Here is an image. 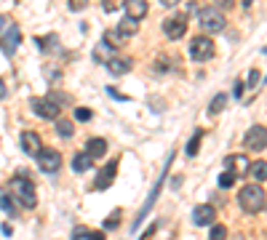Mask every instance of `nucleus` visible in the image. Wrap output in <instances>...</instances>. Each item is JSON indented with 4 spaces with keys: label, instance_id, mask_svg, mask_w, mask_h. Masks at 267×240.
I'll return each instance as SVG.
<instances>
[{
    "label": "nucleus",
    "instance_id": "f257e3e1",
    "mask_svg": "<svg viewBox=\"0 0 267 240\" xmlns=\"http://www.w3.org/2000/svg\"><path fill=\"white\" fill-rule=\"evenodd\" d=\"M8 192L14 195V200L21 208H35L38 206V192H35V184L27 176H14L8 182Z\"/></svg>",
    "mask_w": 267,
    "mask_h": 240
},
{
    "label": "nucleus",
    "instance_id": "f03ea898",
    "mask_svg": "<svg viewBox=\"0 0 267 240\" xmlns=\"http://www.w3.org/2000/svg\"><path fill=\"white\" fill-rule=\"evenodd\" d=\"M238 203H240V208L246 213H259L264 208V203H267L262 184H246L238 192Z\"/></svg>",
    "mask_w": 267,
    "mask_h": 240
},
{
    "label": "nucleus",
    "instance_id": "7ed1b4c3",
    "mask_svg": "<svg viewBox=\"0 0 267 240\" xmlns=\"http://www.w3.org/2000/svg\"><path fill=\"white\" fill-rule=\"evenodd\" d=\"M56 102H62V96H45V99H32V110L35 115H40L45 120H59V112H62V104H56Z\"/></svg>",
    "mask_w": 267,
    "mask_h": 240
},
{
    "label": "nucleus",
    "instance_id": "20e7f679",
    "mask_svg": "<svg viewBox=\"0 0 267 240\" xmlns=\"http://www.w3.org/2000/svg\"><path fill=\"white\" fill-rule=\"evenodd\" d=\"M198 21H201V27H203V32H208V35H214V32H222L225 30V14L219 8H203L201 14H198Z\"/></svg>",
    "mask_w": 267,
    "mask_h": 240
},
{
    "label": "nucleus",
    "instance_id": "39448f33",
    "mask_svg": "<svg viewBox=\"0 0 267 240\" xmlns=\"http://www.w3.org/2000/svg\"><path fill=\"white\" fill-rule=\"evenodd\" d=\"M190 56H192V62H208V59L214 56V40L206 38V35L192 38V43H190Z\"/></svg>",
    "mask_w": 267,
    "mask_h": 240
},
{
    "label": "nucleus",
    "instance_id": "423d86ee",
    "mask_svg": "<svg viewBox=\"0 0 267 240\" xmlns=\"http://www.w3.org/2000/svg\"><path fill=\"white\" fill-rule=\"evenodd\" d=\"M243 147H246L249 152H262V150H267V128L264 126H251L246 131Z\"/></svg>",
    "mask_w": 267,
    "mask_h": 240
},
{
    "label": "nucleus",
    "instance_id": "0eeeda50",
    "mask_svg": "<svg viewBox=\"0 0 267 240\" xmlns=\"http://www.w3.org/2000/svg\"><path fill=\"white\" fill-rule=\"evenodd\" d=\"M38 165H40L43 174H56L62 168V155H59V150H40Z\"/></svg>",
    "mask_w": 267,
    "mask_h": 240
},
{
    "label": "nucleus",
    "instance_id": "6e6552de",
    "mask_svg": "<svg viewBox=\"0 0 267 240\" xmlns=\"http://www.w3.org/2000/svg\"><path fill=\"white\" fill-rule=\"evenodd\" d=\"M163 32L168 35L171 40H179L184 32H187V16H182V14H174L171 19L163 21Z\"/></svg>",
    "mask_w": 267,
    "mask_h": 240
},
{
    "label": "nucleus",
    "instance_id": "1a4fd4ad",
    "mask_svg": "<svg viewBox=\"0 0 267 240\" xmlns=\"http://www.w3.org/2000/svg\"><path fill=\"white\" fill-rule=\"evenodd\" d=\"M19 38H21L19 27H16V24H8L6 35H0V48H3V54H6V56H14L16 45H19Z\"/></svg>",
    "mask_w": 267,
    "mask_h": 240
},
{
    "label": "nucleus",
    "instance_id": "9d476101",
    "mask_svg": "<svg viewBox=\"0 0 267 240\" xmlns=\"http://www.w3.org/2000/svg\"><path fill=\"white\" fill-rule=\"evenodd\" d=\"M40 147H43V141H40V136L35 134V131H25V134H21V150H25V155L38 158Z\"/></svg>",
    "mask_w": 267,
    "mask_h": 240
},
{
    "label": "nucleus",
    "instance_id": "9b49d317",
    "mask_svg": "<svg viewBox=\"0 0 267 240\" xmlns=\"http://www.w3.org/2000/svg\"><path fill=\"white\" fill-rule=\"evenodd\" d=\"M115 174H118V163H107L99 171V176H96V182H94V189H107L112 182H115Z\"/></svg>",
    "mask_w": 267,
    "mask_h": 240
},
{
    "label": "nucleus",
    "instance_id": "f8f14e48",
    "mask_svg": "<svg viewBox=\"0 0 267 240\" xmlns=\"http://www.w3.org/2000/svg\"><path fill=\"white\" fill-rule=\"evenodd\" d=\"M225 165H227L233 174H249V168H251V163H249L246 155H227V158H225Z\"/></svg>",
    "mask_w": 267,
    "mask_h": 240
},
{
    "label": "nucleus",
    "instance_id": "ddd939ff",
    "mask_svg": "<svg viewBox=\"0 0 267 240\" xmlns=\"http://www.w3.org/2000/svg\"><path fill=\"white\" fill-rule=\"evenodd\" d=\"M86 155H88L91 160L104 158V155H107V141H104V139H99V136L88 139V141H86Z\"/></svg>",
    "mask_w": 267,
    "mask_h": 240
},
{
    "label": "nucleus",
    "instance_id": "4468645a",
    "mask_svg": "<svg viewBox=\"0 0 267 240\" xmlns=\"http://www.w3.org/2000/svg\"><path fill=\"white\" fill-rule=\"evenodd\" d=\"M214 216H216L214 206H198L192 211V222L198 227H206V224H214Z\"/></svg>",
    "mask_w": 267,
    "mask_h": 240
},
{
    "label": "nucleus",
    "instance_id": "2eb2a0df",
    "mask_svg": "<svg viewBox=\"0 0 267 240\" xmlns=\"http://www.w3.org/2000/svg\"><path fill=\"white\" fill-rule=\"evenodd\" d=\"M0 208H3L8 216H11V219H14V216H19V203L14 200V195H11V192L8 189H0Z\"/></svg>",
    "mask_w": 267,
    "mask_h": 240
},
{
    "label": "nucleus",
    "instance_id": "dca6fc26",
    "mask_svg": "<svg viewBox=\"0 0 267 240\" xmlns=\"http://www.w3.org/2000/svg\"><path fill=\"white\" fill-rule=\"evenodd\" d=\"M126 11H129V14L126 16H131V19H144L147 16V11H150V6H147V0H129V3H126Z\"/></svg>",
    "mask_w": 267,
    "mask_h": 240
},
{
    "label": "nucleus",
    "instance_id": "f3484780",
    "mask_svg": "<svg viewBox=\"0 0 267 240\" xmlns=\"http://www.w3.org/2000/svg\"><path fill=\"white\" fill-rule=\"evenodd\" d=\"M134 64H131V59H123V56H112L107 59V69L112 72V75H126Z\"/></svg>",
    "mask_w": 267,
    "mask_h": 240
},
{
    "label": "nucleus",
    "instance_id": "a211bd4d",
    "mask_svg": "<svg viewBox=\"0 0 267 240\" xmlns=\"http://www.w3.org/2000/svg\"><path fill=\"white\" fill-rule=\"evenodd\" d=\"M249 176L254 179V184H262V182H267V163H264V160L251 163V168H249Z\"/></svg>",
    "mask_w": 267,
    "mask_h": 240
},
{
    "label": "nucleus",
    "instance_id": "6ab92c4d",
    "mask_svg": "<svg viewBox=\"0 0 267 240\" xmlns=\"http://www.w3.org/2000/svg\"><path fill=\"white\" fill-rule=\"evenodd\" d=\"M118 32L123 35L126 40H129V35H136V32H139V21H136V19H131V16L120 19V24H118Z\"/></svg>",
    "mask_w": 267,
    "mask_h": 240
},
{
    "label": "nucleus",
    "instance_id": "aec40b11",
    "mask_svg": "<svg viewBox=\"0 0 267 240\" xmlns=\"http://www.w3.org/2000/svg\"><path fill=\"white\" fill-rule=\"evenodd\" d=\"M123 43H126V38L118 30H107V32H104V45H107V48H120Z\"/></svg>",
    "mask_w": 267,
    "mask_h": 240
},
{
    "label": "nucleus",
    "instance_id": "412c9836",
    "mask_svg": "<svg viewBox=\"0 0 267 240\" xmlns=\"http://www.w3.org/2000/svg\"><path fill=\"white\" fill-rule=\"evenodd\" d=\"M91 163H94V160H91L86 152H78L75 160H72V168H75L78 174H83V171H88V168H91Z\"/></svg>",
    "mask_w": 267,
    "mask_h": 240
},
{
    "label": "nucleus",
    "instance_id": "4be33fe9",
    "mask_svg": "<svg viewBox=\"0 0 267 240\" xmlns=\"http://www.w3.org/2000/svg\"><path fill=\"white\" fill-rule=\"evenodd\" d=\"M38 45L43 48V51H56V48H59V43H56V35H45V38H38Z\"/></svg>",
    "mask_w": 267,
    "mask_h": 240
},
{
    "label": "nucleus",
    "instance_id": "5701e85b",
    "mask_svg": "<svg viewBox=\"0 0 267 240\" xmlns=\"http://www.w3.org/2000/svg\"><path fill=\"white\" fill-rule=\"evenodd\" d=\"M208 240H227V227H225V224H211Z\"/></svg>",
    "mask_w": 267,
    "mask_h": 240
},
{
    "label": "nucleus",
    "instance_id": "b1692460",
    "mask_svg": "<svg viewBox=\"0 0 267 240\" xmlns=\"http://www.w3.org/2000/svg\"><path fill=\"white\" fill-rule=\"evenodd\" d=\"M225 104H227V96H225V93H219L216 99L211 102V107H208V115H216V112H222V110H225Z\"/></svg>",
    "mask_w": 267,
    "mask_h": 240
},
{
    "label": "nucleus",
    "instance_id": "393cba45",
    "mask_svg": "<svg viewBox=\"0 0 267 240\" xmlns=\"http://www.w3.org/2000/svg\"><path fill=\"white\" fill-rule=\"evenodd\" d=\"M56 134L69 139V136L75 134V128H72V123H69V120H59V123H56Z\"/></svg>",
    "mask_w": 267,
    "mask_h": 240
},
{
    "label": "nucleus",
    "instance_id": "a878e982",
    "mask_svg": "<svg viewBox=\"0 0 267 240\" xmlns=\"http://www.w3.org/2000/svg\"><path fill=\"white\" fill-rule=\"evenodd\" d=\"M201 139H203V131H198V134L190 139V144H187V155H190V158H192V155H198V150H201V147H198Z\"/></svg>",
    "mask_w": 267,
    "mask_h": 240
},
{
    "label": "nucleus",
    "instance_id": "bb28decb",
    "mask_svg": "<svg viewBox=\"0 0 267 240\" xmlns=\"http://www.w3.org/2000/svg\"><path fill=\"white\" fill-rule=\"evenodd\" d=\"M235 179H238V174H233V171H225L222 176H219V187H233L235 184Z\"/></svg>",
    "mask_w": 267,
    "mask_h": 240
},
{
    "label": "nucleus",
    "instance_id": "cd10ccee",
    "mask_svg": "<svg viewBox=\"0 0 267 240\" xmlns=\"http://www.w3.org/2000/svg\"><path fill=\"white\" fill-rule=\"evenodd\" d=\"M118 224H120V211H115L110 219H104V230H115Z\"/></svg>",
    "mask_w": 267,
    "mask_h": 240
},
{
    "label": "nucleus",
    "instance_id": "c85d7f7f",
    "mask_svg": "<svg viewBox=\"0 0 267 240\" xmlns=\"http://www.w3.org/2000/svg\"><path fill=\"white\" fill-rule=\"evenodd\" d=\"M75 120H80V123L91 120V110H88V107H78V110H75Z\"/></svg>",
    "mask_w": 267,
    "mask_h": 240
},
{
    "label": "nucleus",
    "instance_id": "c756f323",
    "mask_svg": "<svg viewBox=\"0 0 267 240\" xmlns=\"http://www.w3.org/2000/svg\"><path fill=\"white\" fill-rule=\"evenodd\" d=\"M69 3V11H83L88 6V0H67Z\"/></svg>",
    "mask_w": 267,
    "mask_h": 240
},
{
    "label": "nucleus",
    "instance_id": "7c9ffc66",
    "mask_svg": "<svg viewBox=\"0 0 267 240\" xmlns=\"http://www.w3.org/2000/svg\"><path fill=\"white\" fill-rule=\"evenodd\" d=\"M102 8L104 11H115V8H120V0H102Z\"/></svg>",
    "mask_w": 267,
    "mask_h": 240
},
{
    "label": "nucleus",
    "instance_id": "2f4dec72",
    "mask_svg": "<svg viewBox=\"0 0 267 240\" xmlns=\"http://www.w3.org/2000/svg\"><path fill=\"white\" fill-rule=\"evenodd\" d=\"M249 80H251L249 86H251V88H257V86H259V72H257V69H251V72H249Z\"/></svg>",
    "mask_w": 267,
    "mask_h": 240
},
{
    "label": "nucleus",
    "instance_id": "473e14b6",
    "mask_svg": "<svg viewBox=\"0 0 267 240\" xmlns=\"http://www.w3.org/2000/svg\"><path fill=\"white\" fill-rule=\"evenodd\" d=\"M88 232H91V230H83V227H75V235H72V240H83V237H88Z\"/></svg>",
    "mask_w": 267,
    "mask_h": 240
},
{
    "label": "nucleus",
    "instance_id": "72a5a7b5",
    "mask_svg": "<svg viewBox=\"0 0 267 240\" xmlns=\"http://www.w3.org/2000/svg\"><path fill=\"white\" fill-rule=\"evenodd\" d=\"M155 230H158V224H150V227H147V230H144V235H142V237H139V240H150V237H153V235H155Z\"/></svg>",
    "mask_w": 267,
    "mask_h": 240
},
{
    "label": "nucleus",
    "instance_id": "f704fd0d",
    "mask_svg": "<svg viewBox=\"0 0 267 240\" xmlns=\"http://www.w3.org/2000/svg\"><path fill=\"white\" fill-rule=\"evenodd\" d=\"M214 3L219 6V11H222V8H230V6H233V0H214Z\"/></svg>",
    "mask_w": 267,
    "mask_h": 240
},
{
    "label": "nucleus",
    "instance_id": "c9c22d12",
    "mask_svg": "<svg viewBox=\"0 0 267 240\" xmlns=\"http://www.w3.org/2000/svg\"><path fill=\"white\" fill-rule=\"evenodd\" d=\"M86 240H104V235H102V232H88Z\"/></svg>",
    "mask_w": 267,
    "mask_h": 240
},
{
    "label": "nucleus",
    "instance_id": "e433bc0d",
    "mask_svg": "<svg viewBox=\"0 0 267 240\" xmlns=\"http://www.w3.org/2000/svg\"><path fill=\"white\" fill-rule=\"evenodd\" d=\"M243 93V83L240 80H235V96H240Z\"/></svg>",
    "mask_w": 267,
    "mask_h": 240
},
{
    "label": "nucleus",
    "instance_id": "4c0bfd02",
    "mask_svg": "<svg viewBox=\"0 0 267 240\" xmlns=\"http://www.w3.org/2000/svg\"><path fill=\"white\" fill-rule=\"evenodd\" d=\"M3 235H6V237L14 235V232H11V224H3Z\"/></svg>",
    "mask_w": 267,
    "mask_h": 240
},
{
    "label": "nucleus",
    "instance_id": "58836bf2",
    "mask_svg": "<svg viewBox=\"0 0 267 240\" xmlns=\"http://www.w3.org/2000/svg\"><path fill=\"white\" fill-rule=\"evenodd\" d=\"M160 3H163V6H168V8H171V6H177L179 0H160Z\"/></svg>",
    "mask_w": 267,
    "mask_h": 240
},
{
    "label": "nucleus",
    "instance_id": "ea45409f",
    "mask_svg": "<svg viewBox=\"0 0 267 240\" xmlns=\"http://www.w3.org/2000/svg\"><path fill=\"white\" fill-rule=\"evenodd\" d=\"M6 96V86H3V80H0V99Z\"/></svg>",
    "mask_w": 267,
    "mask_h": 240
},
{
    "label": "nucleus",
    "instance_id": "a19ab883",
    "mask_svg": "<svg viewBox=\"0 0 267 240\" xmlns=\"http://www.w3.org/2000/svg\"><path fill=\"white\" fill-rule=\"evenodd\" d=\"M3 24H6V16H0V30H3Z\"/></svg>",
    "mask_w": 267,
    "mask_h": 240
},
{
    "label": "nucleus",
    "instance_id": "79ce46f5",
    "mask_svg": "<svg viewBox=\"0 0 267 240\" xmlns=\"http://www.w3.org/2000/svg\"><path fill=\"white\" fill-rule=\"evenodd\" d=\"M264 54H267V45H264Z\"/></svg>",
    "mask_w": 267,
    "mask_h": 240
}]
</instances>
